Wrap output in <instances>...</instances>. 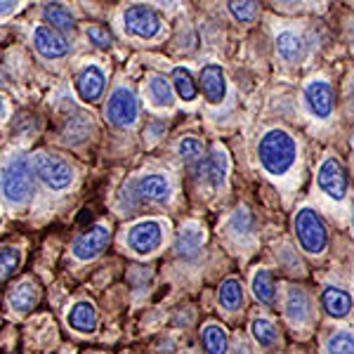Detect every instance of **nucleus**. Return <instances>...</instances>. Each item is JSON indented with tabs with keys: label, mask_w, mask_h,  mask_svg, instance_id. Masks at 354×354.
Wrapping results in <instances>:
<instances>
[{
	"label": "nucleus",
	"mask_w": 354,
	"mask_h": 354,
	"mask_svg": "<svg viewBox=\"0 0 354 354\" xmlns=\"http://www.w3.org/2000/svg\"><path fill=\"white\" fill-rule=\"evenodd\" d=\"M295 153H298V147L286 130H270L258 145L260 163L272 175H283L286 170H290Z\"/></svg>",
	"instance_id": "1"
},
{
	"label": "nucleus",
	"mask_w": 354,
	"mask_h": 354,
	"mask_svg": "<svg viewBox=\"0 0 354 354\" xmlns=\"http://www.w3.org/2000/svg\"><path fill=\"white\" fill-rule=\"evenodd\" d=\"M0 192L10 203H26L33 194V168L26 156H15L0 173Z\"/></svg>",
	"instance_id": "2"
},
{
	"label": "nucleus",
	"mask_w": 354,
	"mask_h": 354,
	"mask_svg": "<svg viewBox=\"0 0 354 354\" xmlns=\"http://www.w3.org/2000/svg\"><path fill=\"white\" fill-rule=\"evenodd\" d=\"M295 234H298V241L302 250L312 255H319L328 243L326 225H324L322 215L312 208H302L295 215Z\"/></svg>",
	"instance_id": "3"
},
{
	"label": "nucleus",
	"mask_w": 354,
	"mask_h": 354,
	"mask_svg": "<svg viewBox=\"0 0 354 354\" xmlns=\"http://www.w3.org/2000/svg\"><path fill=\"white\" fill-rule=\"evenodd\" d=\"M31 168L38 180L55 192L66 189V187L73 182V168L64 161V158L53 156V153H45V151L36 153L31 161Z\"/></svg>",
	"instance_id": "4"
},
{
	"label": "nucleus",
	"mask_w": 354,
	"mask_h": 354,
	"mask_svg": "<svg viewBox=\"0 0 354 354\" xmlns=\"http://www.w3.org/2000/svg\"><path fill=\"white\" fill-rule=\"evenodd\" d=\"M137 113H140V106H137L135 95L128 88H116L109 95L104 116L113 128H128V125H133L137 121Z\"/></svg>",
	"instance_id": "5"
},
{
	"label": "nucleus",
	"mask_w": 354,
	"mask_h": 354,
	"mask_svg": "<svg viewBox=\"0 0 354 354\" xmlns=\"http://www.w3.org/2000/svg\"><path fill=\"white\" fill-rule=\"evenodd\" d=\"M111 243V232L104 225H95L88 232L78 234L71 243V253L78 260H95L97 255H102L106 250V245Z\"/></svg>",
	"instance_id": "6"
},
{
	"label": "nucleus",
	"mask_w": 354,
	"mask_h": 354,
	"mask_svg": "<svg viewBox=\"0 0 354 354\" xmlns=\"http://www.w3.org/2000/svg\"><path fill=\"white\" fill-rule=\"evenodd\" d=\"M163 241V227L156 220L137 222L128 230V245L137 255H149Z\"/></svg>",
	"instance_id": "7"
},
{
	"label": "nucleus",
	"mask_w": 354,
	"mask_h": 354,
	"mask_svg": "<svg viewBox=\"0 0 354 354\" xmlns=\"http://www.w3.org/2000/svg\"><path fill=\"white\" fill-rule=\"evenodd\" d=\"M123 21H125V31L137 38H153L161 31V19L147 5H133V8H128L123 15Z\"/></svg>",
	"instance_id": "8"
},
{
	"label": "nucleus",
	"mask_w": 354,
	"mask_h": 354,
	"mask_svg": "<svg viewBox=\"0 0 354 354\" xmlns=\"http://www.w3.org/2000/svg\"><path fill=\"white\" fill-rule=\"evenodd\" d=\"M319 187L328 194L330 198L340 201L345 198L347 192V177H345V168L340 165L338 158H326L319 168Z\"/></svg>",
	"instance_id": "9"
},
{
	"label": "nucleus",
	"mask_w": 354,
	"mask_h": 354,
	"mask_svg": "<svg viewBox=\"0 0 354 354\" xmlns=\"http://www.w3.org/2000/svg\"><path fill=\"white\" fill-rule=\"evenodd\" d=\"M33 45L45 59H59L68 55V43L62 33L53 31L50 26H38L33 31Z\"/></svg>",
	"instance_id": "10"
},
{
	"label": "nucleus",
	"mask_w": 354,
	"mask_h": 354,
	"mask_svg": "<svg viewBox=\"0 0 354 354\" xmlns=\"http://www.w3.org/2000/svg\"><path fill=\"white\" fill-rule=\"evenodd\" d=\"M104 85H106V78H104V71L100 66H85L76 78V90H78V97L83 102H97L104 93Z\"/></svg>",
	"instance_id": "11"
},
{
	"label": "nucleus",
	"mask_w": 354,
	"mask_h": 354,
	"mask_svg": "<svg viewBox=\"0 0 354 354\" xmlns=\"http://www.w3.org/2000/svg\"><path fill=\"white\" fill-rule=\"evenodd\" d=\"M305 100L317 118H328L330 111H333V93H330V85L324 81H312L307 85Z\"/></svg>",
	"instance_id": "12"
},
{
	"label": "nucleus",
	"mask_w": 354,
	"mask_h": 354,
	"mask_svg": "<svg viewBox=\"0 0 354 354\" xmlns=\"http://www.w3.org/2000/svg\"><path fill=\"white\" fill-rule=\"evenodd\" d=\"M135 194L140 201H156L163 203L170 196V182L163 175H145L135 182Z\"/></svg>",
	"instance_id": "13"
},
{
	"label": "nucleus",
	"mask_w": 354,
	"mask_h": 354,
	"mask_svg": "<svg viewBox=\"0 0 354 354\" xmlns=\"http://www.w3.org/2000/svg\"><path fill=\"white\" fill-rule=\"evenodd\" d=\"M201 90H203L205 100H208L210 104H220V102L225 100V95H227V78H225V71H222V66H218V64L203 66V71H201Z\"/></svg>",
	"instance_id": "14"
},
{
	"label": "nucleus",
	"mask_w": 354,
	"mask_h": 354,
	"mask_svg": "<svg viewBox=\"0 0 354 354\" xmlns=\"http://www.w3.org/2000/svg\"><path fill=\"white\" fill-rule=\"evenodd\" d=\"M38 300H41V288L33 281H21L19 286L10 290V295H8L10 307H12L17 314L31 312L33 307L38 305Z\"/></svg>",
	"instance_id": "15"
},
{
	"label": "nucleus",
	"mask_w": 354,
	"mask_h": 354,
	"mask_svg": "<svg viewBox=\"0 0 354 354\" xmlns=\"http://www.w3.org/2000/svg\"><path fill=\"white\" fill-rule=\"evenodd\" d=\"M198 173L210 187H220L227 177V153L222 149H213L198 165Z\"/></svg>",
	"instance_id": "16"
},
{
	"label": "nucleus",
	"mask_w": 354,
	"mask_h": 354,
	"mask_svg": "<svg viewBox=\"0 0 354 354\" xmlns=\"http://www.w3.org/2000/svg\"><path fill=\"white\" fill-rule=\"evenodd\" d=\"M66 322H68V326H71L73 330H78V333H93V330L97 328L95 305L88 300L76 302V305L71 307V312H68Z\"/></svg>",
	"instance_id": "17"
},
{
	"label": "nucleus",
	"mask_w": 354,
	"mask_h": 354,
	"mask_svg": "<svg viewBox=\"0 0 354 354\" xmlns=\"http://www.w3.org/2000/svg\"><path fill=\"white\" fill-rule=\"evenodd\" d=\"M203 241H205L203 232L198 230L196 225H187V227H182V232L177 234V239H175V253L187 260L196 258Z\"/></svg>",
	"instance_id": "18"
},
{
	"label": "nucleus",
	"mask_w": 354,
	"mask_h": 354,
	"mask_svg": "<svg viewBox=\"0 0 354 354\" xmlns=\"http://www.w3.org/2000/svg\"><path fill=\"white\" fill-rule=\"evenodd\" d=\"M322 305H324V310H326V314H330L333 319H342L352 310V298H350V293H345L342 288L328 286V288H324V293H322Z\"/></svg>",
	"instance_id": "19"
},
{
	"label": "nucleus",
	"mask_w": 354,
	"mask_h": 354,
	"mask_svg": "<svg viewBox=\"0 0 354 354\" xmlns=\"http://www.w3.org/2000/svg\"><path fill=\"white\" fill-rule=\"evenodd\" d=\"M43 21L50 24L53 31H73L76 28V17L71 15V10L64 8L62 3H48L43 8Z\"/></svg>",
	"instance_id": "20"
},
{
	"label": "nucleus",
	"mask_w": 354,
	"mask_h": 354,
	"mask_svg": "<svg viewBox=\"0 0 354 354\" xmlns=\"http://www.w3.org/2000/svg\"><path fill=\"white\" fill-rule=\"evenodd\" d=\"M286 317L290 322H307L310 319V298H307L305 290L300 288H290L288 298H286Z\"/></svg>",
	"instance_id": "21"
},
{
	"label": "nucleus",
	"mask_w": 354,
	"mask_h": 354,
	"mask_svg": "<svg viewBox=\"0 0 354 354\" xmlns=\"http://www.w3.org/2000/svg\"><path fill=\"white\" fill-rule=\"evenodd\" d=\"M201 340L208 354H227V333L218 324H205L201 330Z\"/></svg>",
	"instance_id": "22"
},
{
	"label": "nucleus",
	"mask_w": 354,
	"mask_h": 354,
	"mask_svg": "<svg viewBox=\"0 0 354 354\" xmlns=\"http://www.w3.org/2000/svg\"><path fill=\"white\" fill-rule=\"evenodd\" d=\"M170 83H173V90L185 102H192L194 97H196V93H198V88H196V83H194L189 68H185V66H175L173 81H170Z\"/></svg>",
	"instance_id": "23"
},
{
	"label": "nucleus",
	"mask_w": 354,
	"mask_h": 354,
	"mask_svg": "<svg viewBox=\"0 0 354 354\" xmlns=\"http://www.w3.org/2000/svg\"><path fill=\"white\" fill-rule=\"evenodd\" d=\"M218 298H220V305L225 307V310H230V312L239 310V307L243 305V288H241V283H239L236 279H227V281L220 286Z\"/></svg>",
	"instance_id": "24"
},
{
	"label": "nucleus",
	"mask_w": 354,
	"mask_h": 354,
	"mask_svg": "<svg viewBox=\"0 0 354 354\" xmlns=\"http://www.w3.org/2000/svg\"><path fill=\"white\" fill-rule=\"evenodd\" d=\"M253 293H255V298H258L260 302H265V305H272L274 298H277V286H274V279H272V274L267 270L255 272Z\"/></svg>",
	"instance_id": "25"
},
{
	"label": "nucleus",
	"mask_w": 354,
	"mask_h": 354,
	"mask_svg": "<svg viewBox=\"0 0 354 354\" xmlns=\"http://www.w3.org/2000/svg\"><path fill=\"white\" fill-rule=\"evenodd\" d=\"M173 83L165 81L163 76H153L149 81V97L153 106H170L173 104Z\"/></svg>",
	"instance_id": "26"
},
{
	"label": "nucleus",
	"mask_w": 354,
	"mask_h": 354,
	"mask_svg": "<svg viewBox=\"0 0 354 354\" xmlns=\"http://www.w3.org/2000/svg\"><path fill=\"white\" fill-rule=\"evenodd\" d=\"M21 262V253L15 248V245H3L0 248V283H5L10 277L17 272Z\"/></svg>",
	"instance_id": "27"
},
{
	"label": "nucleus",
	"mask_w": 354,
	"mask_h": 354,
	"mask_svg": "<svg viewBox=\"0 0 354 354\" xmlns=\"http://www.w3.org/2000/svg\"><path fill=\"white\" fill-rule=\"evenodd\" d=\"M277 50L286 62H295L300 57V53H302V43H300V38L295 36V33L283 31V33H279V36H277Z\"/></svg>",
	"instance_id": "28"
},
{
	"label": "nucleus",
	"mask_w": 354,
	"mask_h": 354,
	"mask_svg": "<svg viewBox=\"0 0 354 354\" xmlns=\"http://www.w3.org/2000/svg\"><path fill=\"white\" fill-rule=\"evenodd\" d=\"M328 354H354V335L347 330H338L328 338L326 345Z\"/></svg>",
	"instance_id": "29"
},
{
	"label": "nucleus",
	"mask_w": 354,
	"mask_h": 354,
	"mask_svg": "<svg viewBox=\"0 0 354 354\" xmlns=\"http://www.w3.org/2000/svg\"><path fill=\"white\" fill-rule=\"evenodd\" d=\"M253 335L255 340L260 342L262 347H272L277 345V328L272 326V322H267V319H255L253 322Z\"/></svg>",
	"instance_id": "30"
},
{
	"label": "nucleus",
	"mask_w": 354,
	"mask_h": 354,
	"mask_svg": "<svg viewBox=\"0 0 354 354\" xmlns=\"http://www.w3.org/2000/svg\"><path fill=\"white\" fill-rule=\"evenodd\" d=\"M177 153L182 156V161H196L203 153V145L196 137H185V140L177 145Z\"/></svg>",
	"instance_id": "31"
},
{
	"label": "nucleus",
	"mask_w": 354,
	"mask_h": 354,
	"mask_svg": "<svg viewBox=\"0 0 354 354\" xmlns=\"http://www.w3.org/2000/svg\"><path fill=\"white\" fill-rule=\"evenodd\" d=\"M230 5V12L236 17L239 21H253L255 15H258V3H250V0H245V3H239V0H232Z\"/></svg>",
	"instance_id": "32"
},
{
	"label": "nucleus",
	"mask_w": 354,
	"mask_h": 354,
	"mask_svg": "<svg viewBox=\"0 0 354 354\" xmlns=\"http://www.w3.org/2000/svg\"><path fill=\"white\" fill-rule=\"evenodd\" d=\"M88 38H90V43H93L95 48H100V50H109L111 43H113L109 28H104V26H90L88 28Z\"/></svg>",
	"instance_id": "33"
},
{
	"label": "nucleus",
	"mask_w": 354,
	"mask_h": 354,
	"mask_svg": "<svg viewBox=\"0 0 354 354\" xmlns=\"http://www.w3.org/2000/svg\"><path fill=\"white\" fill-rule=\"evenodd\" d=\"M250 225H253V220H250V213H248L245 208H239L236 213L232 215V227H234V232L248 234V232H250Z\"/></svg>",
	"instance_id": "34"
},
{
	"label": "nucleus",
	"mask_w": 354,
	"mask_h": 354,
	"mask_svg": "<svg viewBox=\"0 0 354 354\" xmlns=\"http://www.w3.org/2000/svg\"><path fill=\"white\" fill-rule=\"evenodd\" d=\"M17 3H12V0H0V15H10L15 12Z\"/></svg>",
	"instance_id": "35"
},
{
	"label": "nucleus",
	"mask_w": 354,
	"mask_h": 354,
	"mask_svg": "<svg viewBox=\"0 0 354 354\" xmlns=\"http://www.w3.org/2000/svg\"><path fill=\"white\" fill-rule=\"evenodd\" d=\"M5 116V104H3V100H0V118Z\"/></svg>",
	"instance_id": "36"
},
{
	"label": "nucleus",
	"mask_w": 354,
	"mask_h": 354,
	"mask_svg": "<svg viewBox=\"0 0 354 354\" xmlns=\"http://www.w3.org/2000/svg\"><path fill=\"white\" fill-rule=\"evenodd\" d=\"M350 97H352V111H354V85H352V95Z\"/></svg>",
	"instance_id": "37"
},
{
	"label": "nucleus",
	"mask_w": 354,
	"mask_h": 354,
	"mask_svg": "<svg viewBox=\"0 0 354 354\" xmlns=\"http://www.w3.org/2000/svg\"><path fill=\"white\" fill-rule=\"evenodd\" d=\"M352 45H354V28H352Z\"/></svg>",
	"instance_id": "38"
},
{
	"label": "nucleus",
	"mask_w": 354,
	"mask_h": 354,
	"mask_svg": "<svg viewBox=\"0 0 354 354\" xmlns=\"http://www.w3.org/2000/svg\"><path fill=\"white\" fill-rule=\"evenodd\" d=\"M352 147H354V137H352Z\"/></svg>",
	"instance_id": "39"
}]
</instances>
